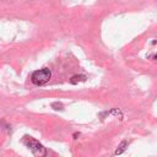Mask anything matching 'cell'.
<instances>
[{"mask_svg":"<svg viewBox=\"0 0 157 157\" xmlns=\"http://www.w3.org/2000/svg\"><path fill=\"white\" fill-rule=\"evenodd\" d=\"M22 144H24L26 147H28V148L32 151V153H33L35 156H37V157H43V156L47 155L46 147H44L39 141H37L36 139H33V137L30 136V135H25V136L22 137Z\"/></svg>","mask_w":157,"mask_h":157,"instance_id":"cell-1","label":"cell"},{"mask_svg":"<svg viewBox=\"0 0 157 157\" xmlns=\"http://www.w3.org/2000/svg\"><path fill=\"white\" fill-rule=\"evenodd\" d=\"M50 77H52V71L49 69L44 68V69H39V70L35 71L31 75V81L37 86H43L50 80Z\"/></svg>","mask_w":157,"mask_h":157,"instance_id":"cell-2","label":"cell"},{"mask_svg":"<svg viewBox=\"0 0 157 157\" xmlns=\"http://www.w3.org/2000/svg\"><path fill=\"white\" fill-rule=\"evenodd\" d=\"M87 80V77L85 76V75H74L71 78H70V82L72 84V85H76V84H78V82H85Z\"/></svg>","mask_w":157,"mask_h":157,"instance_id":"cell-3","label":"cell"},{"mask_svg":"<svg viewBox=\"0 0 157 157\" xmlns=\"http://www.w3.org/2000/svg\"><path fill=\"white\" fill-rule=\"evenodd\" d=\"M126 147H128V141H126V140L122 141V142L119 144L118 148L115 150V155H122V153H123V152L126 150Z\"/></svg>","mask_w":157,"mask_h":157,"instance_id":"cell-4","label":"cell"},{"mask_svg":"<svg viewBox=\"0 0 157 157\" xmlns=\"http://www.w3.org/2000/svg\"><path fill=\"white\" fill-rule=\"evenodd\" d=\"M52 108L55 109V111H63L64 109V106L60 102H53L52 103Z\"/></svg>","mask_w":157,"mask_h":157,"instance_id":"cell-5","label":"cell"},{"mask_svg":"<svg viewBox=\"0 0 157 157\" xmlns=\"http://www.w3.org/2000/svg\"><path fill=\"white\" fill-rule=\"evenodd\" d=\"M0 126H2L4 130H6L8 133H10L11 131V125H9V124H6L4 120H2V122H0Z\"/></svg>","mask_w":157,"mask_h":157,"instance_id":"cell-6","label":"cell"},{"mask_svg":"<svg viewBox=\"0 0 157 157\" xmlns=\"http://www.w3.org/2000/svg\"><path fill=\"white\" fill-rule=\"evenodd\" d=\"M77 136H80V133H75L74 134V139H77Z\"/></svg>","mask_w":157,"mask_h":157,"instance_id":"cell-7","label":"cell"}]
</instances>
